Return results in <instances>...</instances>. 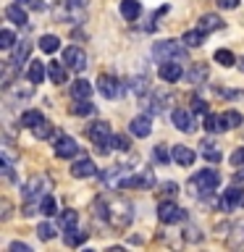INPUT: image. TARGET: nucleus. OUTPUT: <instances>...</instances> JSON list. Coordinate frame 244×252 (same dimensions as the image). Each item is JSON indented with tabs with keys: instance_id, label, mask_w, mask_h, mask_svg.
<instances>
[{
	"instance_id": "obj_1",
	"label": "nucleus",
	"mask_w": 244,
	"mask_h": 252,
	"mask_svg": "<svg viewBox=\"0 0 244 252\" xmlns=\"http://www.w3.org/2000/svg\"><path fill=\"white\" fill-rule=\"evenodd\" d=\"M94 208H97V216L100 220H105L110 228H116V231H123V228H129V223L134 220V205L126 200V197H100L97 202H94Z\"/></svg>"
},
{
	"instance_id": "obj_2",
	"label": "nucleus",
	"mask_w": 244,
	"mask_h": 252,
	"mask_svg": "<svg viewBox=\"0 0 244 252\" xmlns=\"http://www.w3.org/2000/svg\"><path fill=\"white\" fill-rule=\"evenodd\" d=\"M152 58L157 63H168V61H186L189 53L181 45V39H160L152 45Z\"/></svg>"
},
{
	"instance_id": "obj_3",
	"label": "nucleus",
	"mask_w": 244,
	"mask_h": 252,
	"mask_svg": "<svg viewBox=\"0 0 244 252\" xmlns=\"http://www.w3.org/2000/svg\"><path fill=\"white\" fill-rule=\"evenodd\" d=\"M87 137L92 139V145L97 147L100 155H108L110 150H116V147H113V137H116V134L110 131V124H108V121H94V124H90V126H87Z\"/></svg>"
},
{
	"instance_id": "obj_4",
	"label": "nucleus",
	"mask_w": 244,
	"mask_h": 252,
	"mask_svg": "<svg viewBox=\"0 0 244 252\" xmlns=\"http://www.w3.org/2000/svg\"><path fill=\"white\" fill-rule=\"evenodd\" d=\"M189 184H192V192L205 200V197H210L213 192H215V187L220 184V173L215 168H202V171L194 173Z\"/></svg>"
},
{
	"instance_id": "obj_5",
	"label": "nucleus",
	"mask_w": 244,
	"mask_h": 252,
	"mask_svg": "<svg viewBox=\"0 0 244 252\" xmlns=\"http://www.w3.org/2000/svg\"><path fill=\"white\" fill-rule=\"evenodd\" d=\"M97 90L105 100H116V97H121L126 90H131V87H129V82H121V79L113 76V74H100Z\"/></svg>"
},
{
	"instance_id": "obj_6",
	"label": "nucleus",
	"mask_w": 244,
	"mask_h": 252,
	"mask_svg": "<svg viewBox=\"0 0 244 252\" xmlns=\"http://www.w3.org/2000/svg\"><path fill=\"white\" fill-rule=\"evenodd\" d=\"M47 189H50V179L47 176H31L27 184H21V197L27 202H39L42 197L47 194Z\"/></svg>"
},
{
	"instance_id": "obj_7",
	"label": "nucleus",
	"mask_w": 244,
	"mask_h": 252,
	"mask_svg": "<svg viewBox=\"0 0 244 252\" xmlns=\"http://www.w3.org/2000/svg\"><path fill=\"white\" fill-rule=\"evenodd\" d=\"M157 218H160V223H181V220H186V210H181L176 202L171 200H163L157 205Z\"/></svg>"
},
{
	"instance_id": "obj_8",
	"label": "nucleus",
	"mask_w": 244,
	"mask_h": 252,
	"mask_svg": "<svg viewBox=\"0 0 244 252\" xmlns=\"http://www.w3.org/2000/svg\"><path fill=\"white\" fill-rule=\"evenodd\" d=\"M171 121H173V126H176L179 131H184V134H192V131L197 129L194 110H192V108H173Z\"/></svg>"
},
{
	"instance_id": "obj_9",
	"label": "nucleus",
	"mask_w": 244,
	"mask_h": 252,
	"mask_svg": "<svg viewBox=\"0 0 244 252\" xmlns=\"http://www.w3.org/2000/svg\"><path fill=\"white\" fill-rule=\"evenodd\" d=\"M155 187V173L152 168H142L139 173H134V176H126L121 189H152Z\"/></svg>"
},
{
	"instance_id": "obj_10",
	"label": "nucleus",
	"mask_w": 244,
	"mask_h": 252,
	"mask_svg": "<svg viewBox=\"0 0 244 252\" xmlns=\"http://www.w3.org/2000/svg\"><path fill=\"white\" fill-rule=\"evenodd\" d=\"M63 63H66L71 71H84L87 68V53L76 45H68L66 50H63Z\"/></svg>"
},
{
	"instance_id": "obj_11",
	"label": "nucleus",
	"mask_w": 244,
	"mask_h": 252,
	"mask_svg": "<svg viewBox=\"0 0 244 252\" xmlns=\"http://www.w3.org/2000/svg\"><path fill=\"white\" fill-rule=\"evenodd\" d=\"M129 134L131 137H139V139H147L150 134H152V118H150L147 113L134 116L129 121Z\"/></svg>"
},
{
	"instance_id": "obj_12",
	"label": "nucleus",
	"mask_w": 244,
	"mask_h": 252,
	"mask_svg": "<svg viewBox=\"0 0 244 252\" xmlns=\"http://www.w3.org/2000/svg\"><path fill=\"white\" fill-rule=\"evenodd\" d=\"M244 208V187H228L220 197V210H236Z\"/></svg>"
},
{
	"instance_id": "obj_13",
	"label": "nucleus",
	"mask_w": 244,
	"mask_h": 252,
	"mask_svg": "<svg viewBox=\"0 0 244 252\" xmlns=\"http://www.w3.org/2000/svg\"><path fill=\"white\" fill-rule=\"evenodd\" d=\"M76 155H79V145L74 142V137L63 134V137L55 139V158H63V160H68V158H76Z\"/></svg>"
},
{
	"instance_id": "obj_14",
	"label": "nucleus",
	"mask_w": 244,
	"mask_h": 252,
	"mask_svg": "<svg viewBox=\"0 0 244 252\" xmlns=\"http://www.w3.org/2000/svg\"><path fill=\"white\" fill-rule=\"evenodd\" d=\"M157 76L163 79V82H179L181 76H184V68H181V61H168V63H160V68H157Z\"/></svg>"
},
{
	"instance_id": "obj_15",
	"label": "nucleus",
	"mask_w": 244,
	"mask_h": 252,
	"mask_svg": "<svg viewBox=\"0 0 244 252\" xmlns=\"http://www.w3.org/2000/svg\"><path fill=\"white\" fill-rule=\"evenodd\" d=\"M97 173V165H94L90 158H79V160L71 165V176L74 179H92Z\"/></svg>"
},
{
	"instance_id": "obj_16",
	"label": "nucleus",
	"mask_w": 244,
	"mask_h": 252,
	"mask_svg": "<svg viewBox=\"0 0 244 252\" xmlns=\"http://www.w3.org/2000/svg\"><path fill=\"white\" fill-rule=\"evenodd\" d=\"M100 179H102V184H108V187H113V189H121L123 179H126V168H123V165H113V168L102 171Z\"/></svg>"
},
{
	"instance_id": "obj_17",
	"label": "nucleus",
	"mask_w": 244,
	"mask_h": 252,
	"mask_svg": "<svg viewBox=\"0 0 244 252\" xmlns=\"http://www.w3.org/2000/svg\"><path fill=\"white\" fill-rule=\"evenodd\" d=\"M5 19L16 24V27H29V16L27 11L21 8V3H11V5H5Z\"/></svg>"
},
{
	"instance_id": "obj_18",
	"label": "nucleus",
	"mask_w": 244,
	"mask_h": 252,
	"mask_svg": "<svg viewBox=\"0 0 244 252\" xmlns=\"http://www.w3.org/2000/svg\"><path fill=\"white\" fill-rule=\"evenodd\" d=\"M173 160L179 165H184V168H192V163L197 160V153L186 145H173Z\"/></svg>"
},
{
	"instance_id": "obj_19",
	"label": "nucleus",
	"mask_w": 244,
	"mask_h": 252,
	"mask_svg": "<svg viewBox=\"0 0 244 252\" xmlns=\"http://www.w3.org/2000/svg\"><path fill=\"white\" fill-rule=\"evenodd\" d=\"M68 66L66 63H58V61H50L47 63V76L53 79V84H66V79H68Z\"/></svg>"
},
{
	"instance_id": "obj_20",
	"label": "nucleus",
	"mask_w": 244,
	"mask_h": 252,
	"mask_svg": "<svg viewBox=\"0 0 244 252\" xmlns=\"http://www.w3.org/2000/svg\"><path fill=\"white\" fill-rule=\"evenodd\" d=\"M47 76V63L42 61H29V68H27V79L31 84H42V79Z\"/></svg>"
},
{
	"instance_id": "obj_21",
	"label": "nucleus",
	"mask_w": 244,
	"mask_h": 252,
	"mask_svg": "<svg viewBox=\"0 0 244 252\" xmlns=\"http://www.w3.org/2000/svg\"><path fill=\"white\" fill-rule=\"evenodd\" d=\"M118 11H121V16L126 21H137L142 16V5H139V0H121Z\"/></svg>"
},
{
	"instance_id": "obj_22",
	"label": "nucleus",
	"mask_w": 244,
	"mask_h": 252,
	"mask_svg": "<svg viewBox=\"0 0 244 252\" xmlns=\"http://www.w3.org/2000/svg\"><path fill=\"white\" fill-rule=\"evenodd\" d=\"M189 84H205L210 79V68H208V63H194L192 68H189Z\"/></svg>"
},
{
	"instance_id": "obj_23",
	"label": "nucleus",
	"mask_w": 244,
	"mask_h": 252,
	"mask_svg": "<svg viewBox=\"0 0 244 252\" xmlns=\"http://www.w3.org/2000/svg\"><path fill=\"white\" fill-rule=\"evenodd\" d=\"M92 90H94V87L87 82V79H76V82L71 84V97H74V100H90Z\"/></svg>"
},
{
	"instance_id": "obj_24",
	"label": "nucleus",
	"mask_w": 244,
	"mask_h": 252,
	"mask_svg": "<svg viewBox=\"0 0 244 252\" xmlns=\"http://www.w3.org/2000/svg\"><path fill=\"white\" fill-rule=\"evenodd\" d=\"M87 242V231H82L79 226L74 228H63V244H68V247H79V244Z\"/></svg>"
},
{
	"instance_id": "obj_25",
	"label": "nucleus",
	"mask_w": 244,
	"mask_h": 252,
	"mask_svg": "<svg viewBox=\"0 0 244 252\" xmlns=\"http://www.w3.org/2000/svg\"><path fill=\"white\" fill-rule=\"evenodd\" d=\"M205 37H208V32L205 29H189V32H184V37H181V42H184L186 47H200L202 42H205Z\"/></svg>"
},
{
	"instance_id": "obj_26",
	"label": "nucleus",
	"mask_w": 244,
	"mask_h": 252,
	"mask_svg": "<svg viewBox=\"0 0 244 252\" xmlns=\"http://www.w3.org/2000/svg\"><path fill=\"white\" fill-rule=\"evenodd\" d=\"M200 147H202L200 153H202V158H205L208 163H218L220 158H223V153H220V147L215 145V142H210V139H205Z\"/></svg>"
},
{
	"instance_id": "obj_27",
	"label": "nucleus",
	"mask_w": 244,
	"mask_h": 252,
	"mask_svg": "<svg viewBox=\"0 0 244 252\" xmlns=\"http://www.w3.org/2000/svg\"><path fill=\"white\" fill-rule=\"evenodd\" d=\"M226 24H223V19H220L218 13H205V16H200V29H205V32H218V29H223Z\"/></svg>"
},
{
	"instance_id": "obj_28",
	"label": "nucleus",
	"mask_w": 244,
	"mask_h": 252,
	"mask_svg": "<svg viewBox=\"0 0 244 252\" xmlns=\"http://www.w3.org/2000/svg\"><path fill=\"white\" fill-rule=\"evenodd\" d=\"M129 87L134 94H139V97H145V92H150V76L147 74H137L129 79Z\"/></svg>"
},
{
	"instance_id": "obj_29",
	"label": "nucleus",
	"mask_w": 244,
	"mask_h": 252,
	"mask_svg": "<svg viewBox=\"0 0 244 252\" xmlns=\"http://www.w3.org/2000/svg\"><path fill=\"white\" fill-rule=\"evenodd\" d=\"M42 121H45V118H42V110H34V108H31V110H24L21 118H19V124L27 126V129H34V126H39Z\"/></svg>"
},
{
	"instance_id": "obj_30",
	"label": "nucleus",
	"mask_w": 244,
	"mask_h": 252,
	"mask_svg": "<svg viewBox=\"0 0 244 252\" xmlns=\"http://www.w3.org/2000/svg\"><path fill=\"white\" fill-rule=\"evenodd\" d=\"M29 50H31V45L27 42V39H24V42H21V45H19V47H16V50H13V55H11V61H8V63H11L13 68H19L21 63L29 58Z\"/></svg>"
},
{
	"instance_id": "obj_31",
	"label": "nucleus",
	"mask_w": 244,
	"mask_h": 252,
	"mask_svg": "<svg viewBox=\"0 0 244 252\" xmlns=\"http://www.w3.org/2000/svg\"><path fill=\"white\" fill-rule=\"evenodd\" d=\"M213 61H215V63H220L223 68H231L234 63H236V55H234L231 50H228V47H218V50L213 53Z\"/></svg>"
},
{
	"instance_id": "obj_32",
	"label": "nucleus",
	"mask_w": 244,
	"mask_h": 252,
	"mask_svg": "<svg viewBox=\"0 0 244 252\" xmlns=\"http://www.w3.org/2000/svg\"><path fill=\"white\" fill-rule=\"evenodd\" d=\"M58 47H61V39L55 34H42V39H39V50L42 53L53 55V53H58Z\"/></svg>"
},
{
	"instance_id": "obj_33",
	"label": "nucleus",
	"mask_w": 244,
	"mask_h": 252,
	"mask_svg": "<svg viewBox=\"0 0 244 252\" xmlns=\"http://www.w3.org/2000/svg\"><path fill=\"white\" fill-rule=\"evenodd\" d=\"M220 121H223V129H236V126H242V113L239 110H226V113H220Z\"/></svg>"
},
{
	"instance_id": "obj_34",
	"label": "nucleus",
	"mask_w": 244,
	"mask_h": 252,
	"mask_svg": "<svg viewBox=\"0 0 244 252\" xmlns=\"http://www.w3.org/2000/svg\"><path fill=\"white\" fill-rule=\"evenodd\" d=\"M228 242H231L234 247H244V218H239L231 226V236H228Z\"/></svg>"
},
{
	"instance_id": "obj_35",
	"label": "nucleus",
	"mask_w": 244,
	"mask_h": 252,
	"mask_svg": "<svg viewBox=\"0 0 244 252\" xmlns=\"http://www.w3.org/2000/svg\"><path fill=\"white\" fill-rule=\"evenodd\" d=\"M205 131H208V134L226 131V129H223V121H220V116H215V113H208V116H205Z\"/></svg>"
},
{
	"instance_id": "obj_36",
	"label": "nucleus",
	"mask_w": 244,
	"mask_h": 252,
	"mask_svg": "<svg viewBox=\"0 0 244 252\" xmlns=\"http://www.w3.org/2000/svg\"><path fill=\"white\" fill-rule=\"evenodd\" d=\"M152 158H155V160L157 163H171L173 160V150H168V145H155L152 147Z\"/></svg>"
},
{
	"instance_id": "obj_37",
	"label": "nucleus",
	"mask_w": 244,
	"mask_h": 252,
	"mask_svg": "<svg viewBox=\"0 0 244 252\" xmlns=\"http://www.w3.org/2000/svg\"><path fill=\"white\" fill-rule=\"evenodd\" d=\"M58 223H61V228H74V226H79V213H76V210H63L61 218H58Z\"/></svg>"
},
{
	"instance_id": "obj_38",
	"label": "nucleus",
	"mask_w": 244,
	"mask_h": 252,
	"mask_svg": "<svg viewBox=\"0 0 244 252\" xmlns=\"http://www.w3.org/2000/svg\"><path fill=\"white\" fill-rule=\"evenodd\" d=\"M71 113L74 116H92L94 113V105L90 100H76V105L71 108Z\"/></svg>"
},
{
	"instance_id": "obj_39",
	"label": "nucleus",
	"mask_w": 244,
	"mask_h": 252,
	"mask_svg": "<svg viewBox=\"0 0 244 252\" xmlns=\"http://www.w3.org/2000/svg\"><path fill=\"white\" fill-rule=\"evenodd\" d=\"M39 210H42L45 216H55V213H58V202H55L50 194H45L42 200H39Z\"/></svg>"
},
{
	"instance_id": "obj_40",
	"label": "nucleus",
	"mask_w": 244,
	"mask_h": 252,
	"mask_svg": "<svg viewBox=\"0 0 244 252\" xmlns=\"http://www.w3.org/2000/svg\"><path fill=\"white\" fill-rule=\"evenodd\" d=\"M37 236H39L42 242L55 239V226H53V223H39V226H37Z\"/></svg>"
},
{
	"instance_id": "obj_41",
	"label": "nucleus",
	"mask_w": 244,
	"mask_h": 252,
	"mask_svg": "<svg viewBox=\"0 0 244 252\" xmlns=\"http://www.w3.org/2000/svg\"><path fill=\"white\" fill-rule=\"evenodd\" d=\"M13 45H16V34L11 29H3L0 32V47H3V50H11Z\"/></svg>"
},
{
	"instance_id": "obj_42",
	"label": "nucleus",
	"mask_w": 244,
	"mask_h": 252,
	"mask_svg": "<svg viewBox=\"0 0 244 252\" xmlns=\"http://www.w3.org/2000/svg\"><path fill=\"white\" fill-rule=\"evenodd\" d=\"M31 131H34V137H37V139H47V137H50V134H53V126L47 124V121H42L39 126H34V129H31Z\"/></svg>"
},
{
	"instance_id": "obj_43",
	"label": "nucleus",
	"mask_w": 244,
	"mask_h": 252,
	"mask_svg": "<svg viewBox=\"0 0 244 252\" xmlns=\"http://www.w3.org/2000/svg\"><path fill=\"white\" fill-rule=\"evenodd\" d=\"M176 192H179V184L176 181H165V184H160V197H176Z\"/></svg>"
},
{
	"instance_id": "obj_44",
	"label": "nucleus",
	"mask_w": 244,
	"mask_h": 252,
	"mask_svg": "<svg viewBox=\"0 0 244 252\" xmlns=\"http://www.w3.org/2000/svg\"><path fill=\"white\" fill-rule=\"evenodd\" d=\"M113 147L121 150V153H126V150L131 147V139L126 137V134H116V137H113Z\"/></svg>"
},
{
	"instance_id": "obj_45",
	"label": "nucleus",
	"mask_w": 244,
	"mask_h": 252,
	"mask_svg": "<svg viewBox=\"0 0 244 252\" xmlns=\"http://www.w3.org/2000/svg\"><path fill=\"white\" fill-rule=\"evenodd\" d=\"M184 239H186V242H202L200 228H197V226H186V228H184Z\"/></svg>"
},
{
	"instance_id": "obj_46",
	"label": "nucleus",
	"mask_w": 244,
	"mask_h": 252,
	"mask_svg": "<svg viewBox=\"0 0 244 252\" xmlns=\"http://www.w3.org/2000/svg\"><path fill=\"white\" fill-rule=\"evenodd\" d=\"M0 168H3V176H5L8 181H16V173H13V165H11V160H8V158H3V163H0Z\"/></svg>"
},
{
	"instance_id": "obj_47",
	"label": "nucleus",
	"mask_w": 244,
	"mask_h": 252,
	"mask_svg": "<svg viewBox=\"0 0 244 252\" xmlns=\"http://www.w3.org/2000/svg\"><path fill=\"white\" fill-rule=\"evenodd\" d=\"M228 160H231V165H236V168H239V165H244V147L234 150V153H231V158H228Z\"/></svg>"
},
{
	"instance_id": "obj_48",
	"label": "nucleus",
	"mask_w": 244,
	"mask_h": 252,
	"mask_svg": "<svg viewBox=\"0 0 244 252\" xmlns=\"http://www.w3.org/2000/svg\"><path fill=\"white\" fill-rule=\"evenodd\" d=\"M192 110H194V113H205V116H208V102H205L202 97H194L192 100Z\"/></svg>"
},
{
	"instance_id": "obj_49",
	"label": "nucleus",
	"mask_w": 244,
	"mask_h": 252,
	"mask_svg": "<svg viewBox=\"0 0 244 252\" xmlns=\"http://www.w3.org/2000/svg\"><path fill=\"white\" fill-rule=\"evenodd\" d=\"M8 250H11V252H31V247L27 242H11V244H8Z\"/></svg>"
},
{
	"instance_id": "obj_50",
	"label": "nucleus",
	"mask_w": 244,
	"mask_h": 252,
	"mask_svg": "<svg viewBox=\"0 0 244 252\" xmlns=\"http://www.w3.org/2000/svg\"><path fill=\"white\" fill-rule=\"evenodd\" d=\"M218 8H223V11H228V8H236L239 5V0H215Z\"/></svg>"
},
{
	"instance_id": "obj_51",
	"label": "nucleus",
	"mask_w": 244,
	"mask_h": 252,
	"mask_svg": "<svg viewBox=\"0 0 244 252\" xmlns=\"http://www.w3.org/2000/svg\"><path fill=\"white\" fill-rule=\"evenodd\" d=\"M27 5L31 8V11H42V8H45V0H29Z\"/></svg>"
},
{
	"instance_id": "obj_52",
	"label": "nucleus",
	"mask_w": 244,
	"mask_h": 252,
	"mask_svg": "<svg viewBox=\"0 0 244 252\" xmlns=\"http://www.w3.org/2000/svg\"><path fill=\"white\" fill-rule=\"evenodd\" d=\"M90 0H68V5H76V8H87Z\"/></svg>"
},
{
	"instance_id": "obj_53",
	"label": "nucleus",
	"mask_w": 244,
	"mask_h": 252,
	"mask_svg": "<svg viewBox=\"0 0 244 252\" xmlns=\"http://www.w3.org/2000/svg\"><path fill=\"white\" fill-rule=\"evenodd\" d=\"M239 71H242V74H244V55H242V58H239Z\"/></svg>"
},
{
	"instance_id": "obj_54",
	"label": "nucleus",
	"mask_w": 244,
	"mask_h": 252,
	"mask_svg": "<svg viewBox=\"0 0 244 252\" xmlns=\"http://www.w3.org/2000/svg\"><path fill=\"white\" fill-rule=\"evenodd\" d=\"M19 3H24V5H27V3H29V0H19Z\"/></svg>"
}]
</instances>
